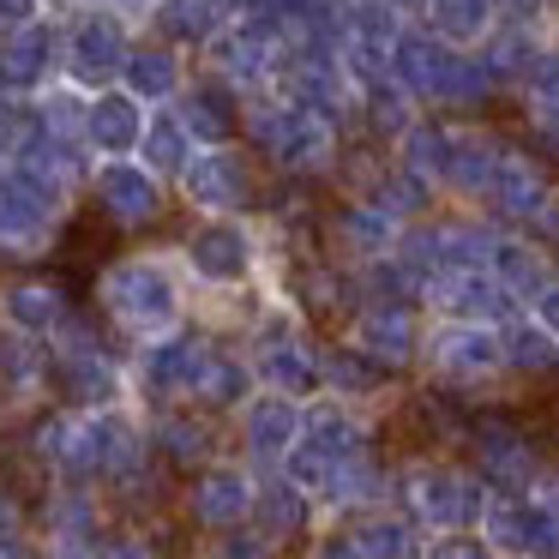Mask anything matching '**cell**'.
I'll return each instance as SVG.
<instances>
[{
  "instance_id": "obj_1",
  "label": "cell",
  "mask_w": 559,
  "mask_h": 559,
  "mask_svg": "<svg viewBox=\"0 0 559 559\" xmlns=\"http://www.w3.org/2000/svg\"><path fill=\"white\" fill-rule=\"evenodd\" d=\"M97 307L133 343H157L187 331V265L181 253H127L97 277Z\"/></svg>"
},
{
  "instance_id": "obj_2",
  "label": "cell",
  "mask_w": 559,
  "mask_h": 559,
  "mask_svg": "<svg viewBox=\"0 0 559 559\" xmlns=\"http://www.w3.org/2000/svg\"><path fill=\"white\" fill-rule=\"evenodd\" d=\"M49 385L61 391L73 409H115L127 397V367L103 349V337L85 319H67L49 337Z\"/></svg>"
},
{
  "instance_id": "obj_3",
  "label": "cell",
  "mask_w": 559,
  "mask_h": 559,
  "mask_svg": "<svg viewBox=\"0 0 559 559\" xmlns=\"http://www.w3.org/2000/svg\"><path fill=\"white\" fill-rule=\"evenodd\" d=\"M133 19L109 13V7H73L67 13V55L61 79H73L79 91H109L121 85V67L133 55Z\"/></svg>"
},
{
  "instance_id": "obj_4",
  "label": "cell",
  "mask_w": 559,
  "mask_h": 559,
  "mask_svg": "<svg viewBox=\"0 0 559 559\" xmlns=\"http://www.w3.org/2000/svg\"><path fill=\"white\" fill-rule=\"evenodd\" d=\"M187 211L199 217H247L259 205V169H253V151L247 145H205L193 151V163L181 169L175 181Z\"/></svg>"
},
{
  "instance_id": "obj_5",
  "label": "cell",
  "mask_w": 559,
  "mask_h": 559,
  "mask_svg": "<svg viewBox=\"0 0 559 559\" xmlns=\"http://www.w3.org/2000/svg\"><path fill=\"white\" fill-rule=\"evenodd\" d=\"M181 265L205 289H241L259 271V229L247 217H199L181 235Z\"/></svg>"
},
{
  "instance_id": "obj_6",
  "label": "cell",
  "mask_w": 559,
  "mask_h": 559,
  "mask_svg": "<svg viewBox=\"0 0 559 559\" xmlns=\"http://www.w3.org/2000/svg\"><path fill=\"white\" fill-rule=\"evenodd\" d=\"M91 205L115 223V229H151V223L169 217L175 181H163L157 169H145L139 157H109L91 169Z\"/></svg>"
},
{
  "instance_id": "obj_7",
  "label": "cell",
  "mask_w": 559,
  "mask_h": 559,
  "mask_svg": "<svg viewBox=\"0 0 559 559\" xmlns=\"http://www.w3.org/2000/svg\"><path fill=\"white\" fill-rule=\"evenodd\" d=\"M487 499H493L487 481H475V475H463V469H445V463H421V469L403 475V506H409V518L433 535L481 523Z\"/></svg>"
},
{
  "instance_id": "obj_8",
  "label": "cell",
  "mask_w": 559,
  "mask_h": 559,
  "mask_svg": "<svg viewBox=\"0 0 559 559\" xmlns=\"http://www.w3.org/2000/svg\"><path fill=\"white\" fill-rule=\"evenodd\" d=\"M67 211L31 181L19 163L0 169V259H43L61 235Z\"/></svg>"
},
{
  "instance_id": "obj_9",
  "label": "cell",
  "mask_w": 559,
  "mask_h": 559,
  "mask_svg": "<svg viewBox=\"0 0 559 559\" xmlns=\"http://www.w3.org/2000/svg\"><path fill=\"white\" fill-rule=\"evenodd\" d=\"M493 559H559V511L542 493H493L481 511Z\"/></svg>"
},
{
  "instance_id": "obj_10",
  "label": "cell",
  "mask_w": 559,
  "mask_h": 559,
  "mask_svg": "<svg viewBox=\"0 0 559 559\" xmlns=\"http://www.w3.org/2000/svg\"><path fill=\"white\" fill-rule=\"evenodd\" d=\"M61 55H67V13H43L25 31H0V91L19 103L43 97L61 79Z\"/></svg>"
},
{
  "instance_id": "obj_11",
  "label": "cell",
  "mask_w": 559,
  "mask_h": 559,
  "mask_svg": "<svg viewBox=\"0 0 559 559\" xmlns=\"http://www.w3.org/2000/svg\"><path fill=\"white\" fill-rule=\"evenodd\" d=\"M427 361L439 379H457V385H481L493 379L506 361V325H475V319H445V325L427 337Z\"/></svg>"
},
{
  "instance_id": "obj_12",
  "label": "cell",
  "mask_w": 559,
  "mask_h": 559,
  "mask_svg": "<svg viewBox=\"0 0 559 559\" xmlns=\"http://www.w3.org/2000/svg\"><path fill=\"white\" fill-rule=\"evenodd\" d=\"M253 373L265 391H283V397L307 403L325 391V349H313L295 325H265L253 343Z\"/></svg>"
},
{
  "instance_id": "obj_13",
  "label": "cell",
  "mask_w": 559,
  "mask_h": 559,
  "mask_svg": "<svg viewBox=\"0 0 559 559\" xmlns=\"http://www.w3.org/2000/svg\"><path fill=\"white\" fill-rule=\"evenodd\" d=\"M211 349L199 331H175V337H157V343H139V361H133V379L139 391H151L157 403H193V385L205 373Z\"/></svg>"
},
{
  "instance_id": "obj_14",
  "label": "cell",
  "mask_w": 559,
  "mask_h": 559,
  "mask_svg": "<svg viewBox=\"0 0 559 559\" xmlns=\"http://www.w3.org/2000/svg\"><path fill=\"white\" fill-rule=\"evenodd\" d=\"M421 301L439 319H475V325H511V313L523 307L493 271H439Z\"/></svg>"
},
{
  "instance_id": "obj_15",
  "label": "cell",
  "mask_w": 559,
  "mask_h": 559,
  "mask_svg": "<svg viewBox=\"0 0 559 559\" xmlns=\"http://www.w3.org/2000/svg\"><path fill=\"white\" fill-rule=\"evenodd\" d=\"M241 109L247 97L235 85H223L217 73H193L187 79V91L175 97V115L187 121V133H193V145H241Z\"/></svg>"
},
{
  "instance_id": "obj_16",
  "label": "cell",
  "mask_w": 559,
  "mask_h": 559,
  "mask_svg": "<svg viewBox=\"0 0 559 559\" xmlns=\"http://www.w3.org/2000/svg\"><path fill=\"white\" fill-rule=\"evenodd\" d=\"M187 506H193V523H205V530H241V523H253V506H259V481L241 469V463H205L193 481V493H187Z\"/></svg>"
},
{
  "instance_id": "obj_17",
  "label": "cell",
  "mask_w": 559,
  "mask_h": 559,
  "mask_svg": "<svg viewBox=\"0 0 559 559\" xmlns=\"http://www.w3.org/2000/svg\"><path fill=\"white\" fill-rule=\"evenodd\" d=\"M307 433V403L301 397H283V391H259V397L241 403V439L259 463L277 469Z\"/></svg>"
},
{
  "instance_id": "obj_18",
  "label": "cell",
  "mask_w": 559,
  "mask_h": 559,
  "mask_svg": "<svg viewBox=\"0 0 559 559\" xmlns=\"http://www.w3.org/2000/svg\"><path fill=\"white\" fill-rule=\"evenodd\" d=\"M349 343H361V349L373 355V361H385L391 373L409 367L415 355L427 349L421 319H415L409 301H367L361 313H355V325H349Z\"/></svg>"
},
{
  "instance_id": "obj_19",
  "label": "cell",
  "mask_w": 559,
  "mask_h": 559,
  "mask_svg": "<svg viewBox=\"0 0 559 559\" xmlns=\"http://www.w3.org/2000/svg\"><path fill=\"white\" fill-rule=\"evenodd\" d=\"M67 319H73V301H67V289L55 277H13V283H0V325L19 331V337L49 343Z\"/></svg>"
},
{
  "instance_id": "obj_20",
  "label": "cell",
  "mask_w": 559,
  "mask_h": 559,
  "mask_svg": "<svg viewBox=\"0 0 559 559\" xmlns=\"http://www.w3.org/2000/svg\"><path fill=\"white\" fill-rule=\"evenodd\" d=\"M187 79H193L187 55L175 49V43H163V37H139L133 55H127V67H121V91H133L145 109H169V103L187 91Z\"/></svg>"
},
{
  "instance_id": "obj_21",
  "label": "cell",
  "mask_w": 559,
  "mask_h": 559,
  "mask_svg": "<svg viewBox=\"0 0 559 559\" xmlns=\"http://www.w3.org/2000/svg\"><path fill=\"white\" fill-rule=\"evenodd\" d=\"M151 109L133 97V91L109 85V91H91V157L109 163V157H139V139H145Z\"/></svg>"
},
{
  "instance_id": "obj_22",
  "label": "cell",
  "mask_w": 559,
  "mask_h": 559,
  "mask_svg": "<svg viewBox=\"0 0 559 559\" xmlns=\"http://www.w3.org/2000/svg\"><path fill=\"white\" fill-rule=\"evenodd\" d=\"M475 457H481V481L493 487V493H535V481H542L530 439L506 421H487L481 433H475Z\"/></svg>"
},
{
  "instance_id": "obj_23",
  "label": "cell",
  "mask_w": 559,
  "mask_h": 559,
  "mask_svg": "<svg viewBox=\"0 0 559 559\" xmlns=\"http://www.w3.org/2000/svg\"><path fill=\"white\" fill-rule=\"evenodd\" d=\"M487 205H493L506 223H518V229H535V223L554 217V187H547V175L535 169L523 151H506V163H499V181H493V193H487Z\"/></svg>"
},
{
  "instance_id": "obj_24",
  "label": "cell",
  "mask_w": 559,
  "mask_h": 559,
  "mask_svg": "<svg viewBox=\"0 0 559 559\" xmlns=\"http://www.w3.org/2000/svg\"><path fill=\"white\" fill-rule=\"evenodd\" d=\"M223 25H229V13H223L217 0H157L145 19L151 37L175 43L181 55H205L223 37Z\"/></svg>"
},
{
  "instance_id": "obj_25",
  "label": "cell",
  "mask_w": 559,
  "mask_h": 559,
  "mask_svg": "<svg viewBox=\"0 0 559 559\" xmlns=\"http://www.w3.org/2000/svg\"><path fill=\"white\" fill-rule=\"evenodd\" d=\"M421 25L451 49H481L499 25V0H427Z\"/></svg>"
},
{
  "instance_id": "obj_26",
  "label": "cell",
  "mask_w": 559,
  "mask_h": 559,
  "mask_svg": "<svg viewBox=\"0 0 559 559\" xmlns=\"http://www.w3.org/2000/svg\"><path fill=\"white\" fill-rule=\"evenodd\" d=\"M31 109H37V133L91 151V91H79L73 79H55L43 97H31Z\"/></svg>"
},
{
  "instance_id": "obj_27",
  "label": "cell",
  "mask_w": 559,
  "mask_h": 559,
  "mask_svg": "<svg viewBox=\"0 0 559 559\" xmlns=\"http://www.w3.org/2000/svg\"><path fill=\"white\" fill-rule=\"evenodd\" d=\"M493 271L499 283H506L511 295H518L523 307L535 301V295L554 283V265H547V253H542V241H530V235H499V247H493Z\"/></svg>"
},
{
  "instance_id": "obj_28",
  "label": "cell",
  "mask_w": 559,
  "mask_h": 559,
  "mask_svg": "<svg viewBox=\"0 0 559 559\" xmlns=\"http://www.w3.org/2000/svg\"><path fill=\"white\" fill-rule=\"evenodd\" d=\"M397 235H403V223H397V217H385L379 205H367V199H349V205H343V217H337V241H343V253L361 259V265H373V259L397 253Z\"/></svg>"
},
{
  "instance_id": "obj_29",
  "label": "cell",
  "mask_w": 559,
  "mask_h": 559,
  "mask_svg": "<svg viewBox=\"0 0 559 559\" xmlns=\"http://www.w3.org/2000/svg\"><path fill=\"white\" fill-rule=\"evenodd\" d=\"M253 523L271 535V542H289V535H301L307 523H313V493L307 487H295L289 475H271V481H259V506H253Z\"/></svg>"
},
{
  "instance_id": "obj_30",
  "label": "cell",
  "mask_w": 559,
  "mask_h": 559,
  "mask_svg": "<svg viewBox=\"0 0 559 559\" xmlns=\"http://www.w3.org/2000/svg\"><path fill=\"white\" fill-rule=\"evenodd\" d=\"M193 133H187V121L175 115V103L169 109H151V121H145V139H139V163L145 169H157L163 181H181V169L193 163Z\"/></svg>"
},
{
  "instance_id": "obj_31",
  "label": "cell",
  "mask_w": 559,
  "mask_h": 559,
  "mask_svg": "<svg viewBox=\"0 0 559 559\" xmlns=\"http://www.w3.org/2000/svg\"><path fill=\"white\" fill-rule=\"evenodd\" d=\"M253 385H259L253 361H241V355H229V349H211L205 373H199V385H193V403L199 409H241V403L253 397Z\"/></svg>"
},
{
  "instance_id": "obj_32",
  "label": "cell",
  "mask_w": 559,
  "mask_h": 559,
  "mask_svg": "<svg viewBox=\"0 0 559 559\" xmlns=\"http://www.w3.org/2000/svg\"><path fill=\"white\" fill-rule=\"evenodd\" d=\"M301 445H313L319 457L343 463V457H361V451H367V433H361V421L343 409V397H337V403H307V433H301Z\"/></svg>"
},
{
  "instance_id": "obj_33",
  "label": "cell",
  "mask_w": 559,
  "mask_h": 559,
  "mask_svg": "<svg viewBox=\"0 0 559 559\" xmlns=\"http://www.w3.org/2000/svg\"><path fill=\"white\" fill-rule=\"evenodd\" d=\"M451 151H457V133H445V127H433V121H415L409 133L397 139V163L409 175H421L433 193L451 181Z\"/></svg>"
},
{
  "instance_id": "obj_34",
  "label": "cell",
  "mask_w": 559,
  "mask_h": 559,
  "mask_svg": "<svg viewBox=\"0 0 559 559\" xmlns=\"http://www.w3.org/2000/svg\"><path fill=\"white\" fill-rule=\"evenodd\" d=\"M499 163H506V145H493V139L481 133H457V151H451V193L463 199H487L499 181Z\"/></svg>"
},
{
  "instance_id": "obj_35",
  "label": "cell",
  "mask_w": 559,
  "mask_h": 559,
  "mask_svg": "<svg viewBox=\"0 0 559 559\" xmlns=\"http://www.w3.org/2000/svg\"><path fill=\"white\" fill-rule=\"evenodd\" d=\"M385 373L391 367L373 361L361 343H337V349H325V391L331 397H367V391L385 385Z\"/></svg>"
},
{
  "instance_id": "obj_36",
  "label": "cell",
  "mask_w": 559,
  "mask_h": 559,
  "mask_svg": "<svg viewBox=\"0 0 559 559\" xmlns=\"http://www.w3.org/2000/svg\"><path fill=\"white\" fill-rule=\"evenodd\" d=\"M151 439H157V451L169 463H181V469H193V463L211 457V427L199 421V415H187V409H169L157 427H151Z\"/></svg>"
},
{
  "instance_id": "obj_37",
  "label": "cell",
  "mask_w": 559,
  "mask_h": 559,
  "mask_svg": "<svg viewBox=\"0 0 559 559\" xmlns=\"http://www.w3.org/2000/svg\"><path fill=\"white\" fill-rule=\"evenodd\" d=\"M506 361L518 373H554L559 367V337L542 319H511L506 325Z\"/></svg>"
},
{
  "instance_id": "obj_38",
  "label": "cell",
  "mask_w": 559,
  "mask_h": 559,
  "mask_svg": "<svg viewBox=\"0 0 559 559\" xmlns=\"http://www.w3.org/2000/svg\"><path fill=\"white\" fill-rule=\"evenodd\" d=\"M385 493V475L373 469V457H343L337 469H331V481H325V506H337V511H355V506H373V499Z\"/></svg>"
},
{
  "instance_id": "obj_39",
  "label": "cell",
  "mask_w": 559,
  "mask_h": 559,
  "mask_svg": "<svg viewBox=\"0 0 559 559\" xmlns=\"http://www.w3.org/2000/svg\"><path fill=\"white\" fill-rule=\"evenodd\" d=\"M355 542H361L367 559H421V542H415V530L403 518H367L355 530Z\"/></svg>"
},
{
  "instance_id": "obj_40",
  "label": "cell",
  "mask_w": 559,
  "mask_h": 559,
  "mask_svg": "<svg viewBox=\"0 0 559 559\" xmlns=\"http://www.w3.org/2000/svg\"><path fill=\"white\" fill-rule=\"evenodd\" d=\"M211 559H277V542H271L259 523H241V530H223Z\"/></svg>"
},
{
  "instance_id": "obj_41",
  "label": "cell",
  "mask_w": 559,
  "mask_h": 559,
  "mask_svg": "<svg viewBox=\"0 0 559 559\" xmlns=\"http://www.w3.org/2000/svg\"><path fill=\"white\" fill-rule=\"evenodd\" d=\"M421 559H493V547H487L481 535H469V530H445V535H433V542L421 547Z\"/></svg>"
},
{
  "instance_id": "obj_42",
  "label": "cell",
  "mask_w": 559,
  "mask_h": 559,
  "mask_svg": "<svg viewBox=\"0 0 559 559\" xmlns=\"http://www.w3.org/2000/svg\"><path fill=\"white\" fill-rule=\"evenodd\" d=\"M49 13V0H0V31H25Z\"/></svg>"
},
{
  "instance_id": "obj_43",
  "label": "cell",
  "mask_w": 559,
  "mask_h": 559,
  "mask_svg": "<svg viewBox=\"0 0 559 559\" xmlns=\"http://www.w3.org/2000/svg\"><path fill=\"white\" fill-rule=\"evenodd\" d=\"M19 535H25V506H19V493L0 487V542H19Z\"/></svg>"
},
{
  "instance_id": "obj_44",
  "label": "cell",
  "mask_w": 559,
  "mask_h": 559,
  "mask_svg": "<svg viewBox=\"0 0 559 559\" xmlns=\"http://www.w3.org/2000/svg\"><path fill=\"white\" fill-rule=\"evenodd\" d=\"M530 319H542V325L559 337V277H554V283H547V289L530 301Z\"/></svg>"
},
{
  "instance_id": "obj_45",
  "label": "cell",
  "mask_w": 559,
  "mask_h": 559,
  "mask_svg": "<svg viewBox=\"0 0 559 559\" xmlns=\"http://www.w3.org/2000/svg\"><path fill=\"white\" fill-rule=\"evenodd\" d=\"M67 7H109V13H121V19H151V7H157V0H67Z\"/></svg>"
},
{
  "instance_id": "obj_46",
  "label": "cell",
  "mask_w": 559,
  "mask_h": 559,
  "mask_svg": "<svg viewBox=\"0 0 559 559\" xmlns=\"http://www.w3.org/2000/svg\"><path fill=\"white\" fill-rule=\"evenodd\" d=\"M313 559H367V554H361V542H355V535H325Z\"/></svg>"
},
{
  "instance_id": "obj_47",
  "label": "cell",
  "mask_w": 559,
  "mask_h": 559,
  "mask_svg": "<svg viewBox=\"0 0 559 559\" xmlns=\"http://www.w3.org/2000/svg\"><path fill=\"white\" fill-rule=\"evenodd\" d=\"M97 559H157V554H151L145 542H103Z\"/></svg>"
},
{
  "instance_id": "obj_48",
  "label": "cell",
  "mask_w": 559,
  "mask_h": 559,
  "mask_svg": "<svg viewBox=\"0 0 559 559\" xmlns=\"http://www.w3.org/2000/svg\"><path fill=\"white\" fill-rule=\"evenodd\" d=\"M535 127H542V139L559 145V103H542V109H535Z\"/></svg>"
},
{
  "instance_id": "obj_49",
  "label": "cell",
  "mask_w": 559,
  "mask_h": 559,
  "mask_svg": "<svg viewBox=\"0 0 559 559\" xmlns=\"http://www.w3.org/2000/svg\"><path fill=\"white\" fill-rule=\"evenodd\" d=\"M0 559H43V554L25 542V535H19V542H0Z\"/></svg>"
},
{
  "instance_id": "obj_50",
  "label": "cell",
  "mask_w": 559,
  "mask_h": 559,
  "mask_svg": "<svg viewBox=\"0 0 559 559\" xmlns=\"http://www.w3.org/2000/svg\"><path fill=\"white\" fill-rule=\"evenodd\" d=\"M535 493H542V499H547V506H554V511H559V475H554V481H535Z\"/></svg>"
},
{
  "instance_id": "obj_51",
  "label": "cell",
  "mask_w": 559,
  "mask_h": 559,
  "mask_svg": "<svg viewBox=\"0 0 559 559\" xmlns=\"http://www.w3.org/2000/svg\"><path fill=\"white\" fill-rule=\"evenodd\" d=\"M7 163H13V139L0 133V169H7Z\"/></svg>"
},
{
  "instance_id": "obj_52",
  "label": "cell",
  "mask_w": 559,
  "mask_h": 559,
  "mask_svg": "<svg viewBox=\"0 0 559 559\" xmlns=\"http://www.w3.org/2000/svg\"><path fill=\"white\" fill-rule=\"evenodd\" d=\"M554 49H559V31H554Z\"/></svg>"
}]
</instances>
